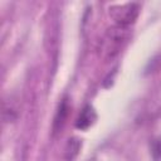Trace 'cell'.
I'll return each instance as SVG.
<instances>
[{
	"mask_svg": "<svg viewBox=\"0 0 161 161\" xmlns=\"http://www.w3.org/2000/svg\"><path fill=\"white\" fill-rule=\"evenodd\" d=\"M97 119V114L94 108L91 104H87L83 107V109L80 111V113L78 114L77 119H75V127L78 130H88Z\"/></svg>",
	"mask_w": 161,
	"mask_h": 161,
	"instance_id": "obj_3",
	"label": "cell"
},
{
	"mask_svg": "<svg viewBox=\"0 0 161 161\" xmlns=\"http://www.w3.org/2000/svg\"><path fill=\"white\" fill-rule=\"evenodd\" d=\"M80 147H82L80 140H78V138H75V137L69 138V140H68V143H67V146H65V152H64L65 160H67V161H73V160L78 156V153H79V151H80Z\"/></svg>",
	"mask_w": 161,
	"mask_h": 161,
	"instance_id": "obj_5",
	"label": "cell"
},
{
	"mask_svg": "<svg viewBox=\"0 0 161 161\" xmlns=\"http://www.w3.org/2000/svg\"><path fill=\"white\" fill-rule=\"evenodd\" d=\"M151 152H152V156L156 161L161 160V138H156L153 142H152V146H151Z\"/></svg>",
	"mask_w": 161,
	"mask_h": 161,
	"instance_id": "obj_6",
	"label": "cell"
},
{
	"mask_svg": "<svg viewBox=\"0 0 161 161\" xmlns=\"http://www.w3.org/2000/svg\"><path fill=\"white\" fill-rule=\"evenodd\" d=\"M109 16L117 25L130 26L133 24L140 14V5L136 3H127L122 5H112L108 9Z\"/></svg>",
	"mask_w": 161,
	"mask_h": 161,
	"instance_id": "obj_2",
	"label": "cell"
},
{
	"mask_svg": "<svg viewBox=\"0 0 161 161\" xmlns=\"http://www.w3.org/2000/svg\"><path fill=\"white\" fill-rule=\"evenodd\" d=\"M130 35L131 31L128 26H122L117 24L111 26L106 31L103 39L101 40V45H99L101 55L104 59L114 58L130 39Z\"/></svg>",
	"mask_w": 161,
	"mask_h": 161,
	"instance_id": "obj_1",
	"label": "cell"
},
{
	"mask_svg": "<svg viewBox=\"0 0 161 161\" xmlns=\"http://www.w3.org/2000/svg\"><path fill=\"white\" fill-rule=\"evenodd\" d=\"M68 113H69V104H68V101L64 98L58 109H57V113H55V117H54V122H53V131L54 132H59L63 126L65 125V121L68 118Z\"/></svg>",
	"mask_w": 161,
	"mask_h": 161,
	"instance_id": "obj_4",
	"label": "cell"
}]
</instances>
